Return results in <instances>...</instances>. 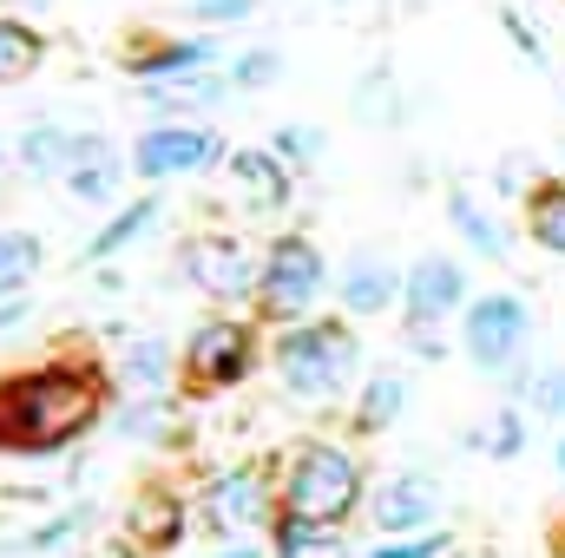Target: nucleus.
<instances>
[{"instance_id": "6e6552de", "label": "nucleus", "mask_w": 565, "mask_h": 558, "mask_svg": "<svg viewBox=\"0 0 565 558\" xmlns=\"http://www.w3.org/2000/svg\"><path fill=\"white\" fill-rule=\"evenodd\" d=\"M184 277L198 282L204 296H217V302H244V296H257L264 270L244 257V244H237V237L204 230V237H191V244H184Z\"/></svg>"}, {"instance_id": "c85d7f7f", "label": "nucleus", "mask_w": 565, "mask_h": 558, "mask_svg": "<svg viewBox=\"0 0 565 558\" xmlns=\"http://www.w3.org/2000/svg\"><path fill=\"white\" fill-rule=\"evenodd\" d=\"M164 420H171V401H164V395H139V401H132V408L119 415V427L151 440V433H164Z\"/></svg>"}, {"instance_id": "4468645a", "label": "nucleus", "mask_w": 565, "mask_h": 558, "mask_svg": "<svg viewBox=\"0 0 565 558\" xmlns=\"http://www.w3.org/2000/svg\"><path fill=\"white\" fill-rule=\"evenodd\" d=\"M126 539H132L139 552H171V546L184 539V500H178L171 486L132 493V506H126Z\"/></svg>"}, {"instance_id": "7ed1b4c3", "label": "nucleus", "mask_w": 565, "mask_h": 558, "mask_svg": "<svg viewBox=\"0 0 565 558\" xmlns=\"http://www.w3.org/2000/svg\"><path fill=\"white\" fill-rule=\"evenodd\" d=\"M362 362V342L349 322H296L277 335V382L296 401H329L335 388H349Z\"/></svg>"}, {"instance_id": "c9c22d12", "label": "nucleus", "mask_w": 565, "mask_h": 558, "mask_svg": "<svg viewBox=\"0 0 565 558\" xmlns=\"http://www.w3.org/2000/svg\"><path fill=\"white\" fill-rule=\"evenodd\" d=\"M277 558H349V546H342V526H335V533H322V539H309L296 552H277Z\"/></svg>"}, {"instance_id": "aec40b11", "label": "nucleus", "mask_w": 565, "mask_h": 558, "mask_svg": "<svg viewBox=\"0 0 565 558\" xmlns=\"http://www.w3.org/2000/svg\"><path fill=\"white\" fill-rule=\"evenodd\" d=\"M73 139H79V132H66V126H26V132H20V164H26L33 178H66Z\"/></svg>"}, {"instance_id": "9b49d317", "label": "nucleus", "mask_w": 565, "mask_h": 558, "mask_svg": "<svg viewBox=\"0 0 565 558\" xmlns=\"http://www.w3.org/2000/svg\"><path fill=\"white\" fill-rule=\"evenodd\" d=\"M335 296L349 315H388L402 296H408V277L388 264V257H349L342 277H335Z\"/></svg>"}, {"instance_id": "c756f323", "label": "nucleus", "mask_w": 565, "mask_h": 558, "mask_svg": "<svg viewBox=\"0 0 565 558\" xmlns=\"http://www.w3.org/2000/svg\"><path fill=\"white\" fill-rule=\"evenodd\" d=\"M79 526H86V513H60V519H46V526L26 539V552H60L66 539H79Z\"/></svg>"}, {"instance_id": "423d86ee", "label": "nucleus", "mask_w": 565, "mask_h": 558, "mask_svg": "<svg viewBox=\"0 0 565 558\" xmlns=\"http://www.w3.org/2000/svg\"><path fill=\"white\" fill-rule=\"evenodd\" d=\"M322 250L309 244V237H277L270 244V257H264V282H257V302L277 315V322H296L316 296H322Z\"/></svg>"}, {"instance_id": "e433bc0d", "label": "nucleus", "mask_w": 565, "mask_h": 558, "mask_svg": "<svg viewBox=\"0 0 565 558\" xmlns=\"http://www.w3.org/2000/svg\"><path fill=\"white\" fill-rule=\"evenodd\" d=\"M211 558H264L257 546H224V552H211Z\"/></svg>"}, {"instance_id": "6ab92c4d", "label": "nucleus", "mask_w": 565, "mask_h": 558, "mask_svg": "<svg viewBox=\"0 0 565 558\" xmlns=\"http://www.w3.org/2000/svg\"><path fill=\"white\" fill-rule=\"evenodd\" d=\"M231 93V73H184V79H158L145 86V99L158 112H184V106H217Z\"/></svg>"}, {"instance_id": "7c9ffc66", "label": "nucleus", "mask_w": 565, "mask_h": 558, "mask_svg": "<svg viewBox=\"0 0 565 558\" xmlns=\"http://www.w3.org/2000/svg\"><path fill=\"white\" fill-rule=\"evenodd\" d=\"M526 401H533L540 415H565V368H546V375H533V382H526Z\"/></svg>"}, {"instance_id": "412c9836", "label": "nucleus", "mask_w": 565, "mask_h": 558, "mask_svg": "<svg viewBox=\"0 0 565 558\" xmlns=\"http://www.w3.org/2000/svg\"><path fill=\"white\" fill-rule=\"evenodd\" d=\"M151 224H158V197H139V204H126V211H119V217H113V224H106V230L86 244V264H106V257H119L126 244H139Z\"/></svg>"}, {"instance_id": "f8f14e48", "label": "nucleus", "mask_w": 565, "mask_h": 558, "mask_svg": "<svg viewBox=\"0 0 565 558\" xmlns=\"http://www.w3.org/2000/svg\"><path fill=\"white\" fill-rule=\"evenodd\" d=\"M119 178H126V158H119L113 139H99V132H79V139H73L66 191H73L79 204H113V197H119Z\"/></svg>"}, {"instance_id": "20e7f679", "label": "nucleus", "mask_w": 565, "mask_h": 558, "mask_svg": "<svg viewBox=\"0 0 565 558\" xmlns=\"http://www.w3.org/2000/svg\"><path fill=\"white\" fill-rule=\"evenodd\" d=\"M526 335H533V315H526V302H520L513 289L473 296V302H467V315H460V348H467V362H473V368H487V375L513 368V362H520V348H526Z\"/></svg>"}, {"instance_id": "5701e85b", "label": "nucleus", "mask_w": 565, "mask_h": 558, "mask_svg": "<svg viewBox=\"0 0 565 558\" xmlns=\"http://www.w3.org/2000/svg\"><path fill=\"white\" fill-rule=\"evenodd\" d=\"M408 408V388L395 382V375H375V382H362V395H355V427L362 433H382V427H395Z\"/></svg>"}, {"instance_id": "a878e982", "label": "nucleus", "mask_w": 565, "mask_h": 558, "mask_svg": "<svg viewBox=\"0 0 565 558\" xmlns=\"http://www.w3.org/2000/svg\"><path fill=\"white\" fill-rule=\"evenodd\" d=\"M277 73H282V53L250 46V53H237V60H231V93H264Z\"/></svg>"}, {"instance_id": "0eeeda50", "label": "nucleus", "mask_w": 565, "mask_h": 558, "mask_svg": "<svg viewBox=\"0 0 565 558\" xmlns=\"http://www.w3.org/2000/svg\"><path fill=\"white\" fill-rule=\"evenodd\" d=\"M217 158H224V144H217V132H204V126H151V132L132 144V164H139V178H151V184L198 178V171H211Z\"/></svg>"}, {"instance_id": "a211bd4d", "label": "nucleus", "mask_w": 565, "mask_h": 558, "mask_svg": "<svg viewBox=\"0 0 565 558\" xmlns=\"http://www.w3.org/2000/svg\"><path fill=\"white\" fill-rule=\"evenodd\" d=\"M164 375H171V348L158 335H132L126 355H119V382L132 395H164Z\"/></svg>"}, {"instance_id": "b1692460", "label": "nucleus", "mask_w": 565, "mask_h": 558, "mask_svg": "<svg viewBox=\"0 0 565 558\" xmlns=\"http://www.w3.org/2000/svg\"><path fill=\"white\" fill-rule=\"evenodd\" d=\"M526 230H533L540 250L565 257V184H540V191L526 197Z\"/></svg>"}, {"instance_id": "2f4dec72", "label": "nucleus", "mask_w": 565, "mask_h": 558, "mask_svg": "<svg viewBox=\"0 0 565 558\" xmlns=\"http://www.w3.org/2000/svg\"><path fill=\"white\" fill-rule=\"evenodd\" d=\"M447 552V533H415V539H395V546H375L369 558H440Z\"/></svg>"}, {"instance_id": "39448f33", "label": "nucleus", "mask_w": 565, "mask_h": 558, "mask_svg": "<svg viewBox=\"0 0 565 558\" xmlns=\"http://www.w3.org/2000/svg\"><path fill=\"white\" fill-rule=\"evenodd\" d=\"M250 362H257V329H250V322H231V315L204 322V329L184 342V382H191V395H224V388H237V382L250 375Z\"/></svg>"}, {"instance_id": "f03ea898", "label": "nucleus", "mask_w": 565, "mask_h": 558, "mask_svg": "<svg viewBox=\"0 0 565 558\" xmlns=\"http://www.w3.org/2000/svg\"><path fill=\"white\" fill-rule=\"evenodd\" d=\"M362 500H369V486H362V460L349 447H335V440L296 447V460L282 473V513L316 519V526H342Z\"/></svg>"}, {"instance_id": "cd10ccee", "label": "nucleus", "mask_w": 565, "mask_h": 558, "mask_svg": "<svg viewBox=\"0 0 565 558\" xmlns=\"http://www.w3.org/2000/svg\"><path fill=\"white\" fill-rule=\"evenodd\" d=\"M355 112H362L369 126H388V119H395V86H388V73H369V79L355 86Z\"/></svg>"}, {"instance_id": "bb28decb", "label": "nucleus", "mask_w": 565, "mask_h": 558, "mask_svg": "<svg viewBox=\"0 0 565 558\" xmlns=\"http://www.w3.org/2000/svg\"><path fill=\"white\" fill-rule=\"evenodd\" d=\"M473 447H487L493 460H513V453L526 447V420H520V408H500L487 433H473Z\"/></svg>"}, {"instance_id": "2eb2a0df", "label": "nucleus", "mask_w": 565, "mask_h": 558, "mask_svg": "<svg viewBox=\"0 0 565 558\" xmlns=\"http://www.w3.org/2000/svg\"><path fill=\"white\" fill-rule=\"evenodd\" d=\"M231 184H237V197L250 204V211H282L289 204V158H277V151H231Z\"/></svg>"}, {"instance_id": "f704fd0d", "label": "nucleus", "mask_w": 565, "mask_h": 558, "mask_svg": "<svg viewBox=\"0 0 565 558\" xmlns=\"http://www.w3.org/2000/svg\"><path fill=\"white\" fill-rule=\"evenodd\" d=\"M500 26H507V40H513L526 60H546V46L533 40V26H526V13H520V7H507V13H500Z\"/></svg>"}, {"instance_id": "9d476101", "label": "nucleus", "mask_w": 565, "mask_h": 558, "mask_svg": "<svg viewBox=\"0 0 565 558\" xmlns=\"http://www.w3.org/2000/svg\"><path fill=\"white\" fill-rule=\"evenodd\" d=\"M402 309H408V329H434L440 315L467 309V270H460L454 257H422V264L408 270Z\"/></svg>"}, {"instance_id": "4c0bfd02", "label": "nucleus", "mask_w": 565, "mask_h": 558, "mask_svg": "<svg viewBox=\"0 0 565 558\" xmlns=\"http://www.w3.org/2000/svg\"><path fill=\"white\" fill-rule=\"evenodd\" d=\"M559 473H565V440H559Z\"/></svg>"}, {"instance_id": "393cba45", "label": "nucleus", "mask_w": 565, "mask_h": 558, "mask_svg": "<svg viewBox=\"0 0 565 558\" xmlns=\"http://www.w3.org/2000/svg\"><path fill=\"white\" fill-rule=\"evenodd\" d=\"M33 270H40V237H26V230H0V302L26 296Z\"/></svg>"}, {"instance_id": "72a5a7b5", "label": "nucleus", "mask_w": 565, "mask_h": 558, "mask_svg": "<svg viewBox=\"0 0 565 558\" xmlns=\"http://www.w3.org/2000/svg\"><path fill=\"white\" fill-rule=\"evenodd\" d=\"M191 13H198V20H211V26H244V20L257 13V0H198Z\"/></svg>"}, {"instance_id": "58836bf2", "label": "nucleus", "mask_w": 565, "mask_h": 558, "mask_svg": "<svg viewBox=\"0 0 565 558\" xmlns=\"http://www.w3.org/2000/svg\"><path fill=\"white\" fill-rule=\"evenodd\" d=\"M0 164H7V144H0Z\"/></svg>"}, {"instance_id": "f3484780", "label": "nucleus", "mask_w": 565, "mask_h": 558, "mask_svg": "<svg viewBox=\"0 0 565 558\" xmlns=\"http://www.w3.org/2000/svg\"><path fill=\"white\" fill-rule=\"evenodd\" d=\"M447 217H454V230L467 237V250H480V257H507V250H513V237L500 230L493 211L473 204V191H447Z\"/></svg>"}, {"instance_id": "1a4fd4ad", "label": "nucleus", "mask_w": 565, "mask_h": 558, "mask_svg": "<svg viewBox=\"0 0 565 558\" xmlns=\"http://www.w3.org/2000/svg\"><path fill=\"white\" fill-rule=\"evenodd\" d=\"M204 519H211V533H231V539L250 526H277V493L264 486L257 466H231L204 486Z\"/></svg>"}, {"instance_id": "f257e3e1", "label": "nucleus", "mask_w": 565, "mask_h": 558, "mask_svg": "<svg viewBox=\"0 0 565 558\" xmlns=\"http://www.w3.org/2000/svg\"><path fill=\"white\" fill-rule=\"evenodd\" d=\"M106 408V382L93 368L53 362L0 382V453H60Z\"/></svg>"}, {"instance_id": "473e14b6", "label": "nucleus", "mask_w": 565, "mask_h": 558, "mask_svg": "<svg viewBox=\"0 0 565 558\" xmlns=\"http://www.w3.org/2000/svg\"><path fill=\"white\" fill-rule=\"evenodd\" d=\"M270 151H277V158H289V164H296V158H316V151H322V132H316V126H282Z\"/></svg>"}, {"instance_id": "dca6fc26", "label": "nucleus", "mask_w": 565, "mask_h": 558, "mask_svg": "<svg viewBox=\"0 0 565 558\" xmlns=\"http://www.w3.org/2000/svg\"><path fill=\"white\" fill-rule=\"evenodd\" d=\"M217 66V40H164V46H151V53H132L126 60V73L145 79V86H158V79H184V73H211Z\"/></svg>"}, {"instance_id": "4be33fe9", "label": "nucleus", "mask_w": 565, "mask_h": 558, "mask_svg": "<svg viewBox=\"0 0 565 558\" xmlns=\"http://www.w3.org/2000/svg\"><path fill=\"white\" fill-rule=\"evenodd\" d=\"M40 60H46V40H40L26 20H0V86L40 73Z\"/></svg>"}, {"instance_id": "ddd939ff", "label": "nucleus", "mask_w": 565, "mask_h": 558, "mask_svg": "<svg viewBox=\"0 0 565 558\" xmlns=\"http://www.w3.org/2000/svg\"><path fill=\"white\" fill-rule=\"evenodd\" d=\"M434 513H440V486L422 480V473H402V480H388L382 493H369V519H375L382 533H422Z\"/></svg>"}]
</instances>
